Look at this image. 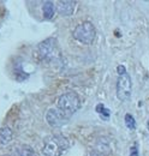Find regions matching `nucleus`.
<instances>
[{
	"label": "nucleus",
	"mask_w": 149,
	"mask_h": 156,
	"mask_svg": "<svg viewBox=\"0 0 149 156\" xmlns=\"http://www.w3.org/2000/svg\"><path fill=\"white\" fill-rule=\"evenodd\" d=\"M95 111L100 114V117L102 118L104 120H108L110 117H111V111H110V109H107V108L105 107V105H104V103H99V105H96Z\"/></svg>",
	"instance_id": "obj_10"
},
{
	"label": "nucleus",
	"mask_w": 149,
	"mask_h": 156,
	"mask_svg": "<svg viewBox=\"0 0 149 156\" xmlns=\"http://www.w3.org/2000/svg\"><path fill=\"white\" fill-rule=\"evenodd\" d=\"M37 51H38L40 58L47 62L56 61L61 57V51L59 48V44H58L56 37H48V39L43 40L38 44Z\"/></svg>",
	"instance_id": "obj_3"
},
{
	"label": "nucleus",
	"mask_w": 149,
	"mask_h": 156,
	"mask_svg": "<svg viewBox=\"0 0 149 156\" xmlns=\"http://www.w3.org/2000/svg\"><path fill=\"white\" fill-rule=\"evenodd\" d=\"M147 126H148V130H149V119H148V121H147Z\"/></svg>",
	"instance_id": "obj_15"
},
{
	"label": "nucleus",
	"mask_w": 149,
	"mask_h": 156,
	"mask_svg": "<svg viewBox=\"0 0 149 156\" xmlns=\"http://www.w3.org/2000/svg\"><path fill=\"white\" fill-rule=\"evenodd\" d=\"M56 108L64 115L70 118L81 108V98L74 91L65 93L56 100Z\"/></svg>",
	"instance_id": "obj_2"
},
{
	"label": "nucleus",
	"mask_w": 149,
	"mask_h": 156,
	"mask_svg": "<svg viewBox=\"0 0 149 156\" xmlns=\"http://www.w3.org/2000/svg\"><path fill=\"white\" fill-rule=\"evenodd\" d=\"M117 71H118V76H122V75L126 73V69H125V66H123V65H119V66L117 67Z\"/></svg>",
	"instance_id": "obj_14"
},
{
	"label": "nucleus",
	"mask_w": 149,
	"mask_h": 156,
	"mask_svg": "<svg viewBox=\"0 0 149 156\" xmlns=\"http://www.w3.org/2000/svg\"><path fill=\"white\" fill-rule=\"evenodd\" d=\"M132 94V80L130 75L126 72L122 76H118L117 80V98L122 102H126L131 98Z\"/></svg>",
	"instance_id": "obj_5"
},
{
	"label": "nucleus",
	"mask_w": 149,
	"mask_h": 156,
	"mask_svg": "<svg viewBox=\"0 0 149 156\" xmlns=\"http://www.w3.org/2000/svg\"><path fill=\"white\" fill-rule=\"evenodd\" d=\"M19 156H37L35 150L29 145H22L18 148Z\"/></svg>",
	"instance_id": "obj_11"
},
{
	"label": "nucleus",
	"mask_w": 149,
	"mask_h": 156,
	"mask_svg": "<svg viewBox=\"0 0 149 156\" xmlns=\"http://www.w3.org/2000/svg\"><path fill=\"white\" fill-rule=\"evenodd\" d=\"M124 120H125V125H126V127L129 130H135L136 129V120H135V118L132 117L131 114H129V113L125 114Z\"/></svg>",
	"instance_id": "obj_12"
},
{
	"label": "nucleus",
	"mask_w": 149,
	"mask_h": 156,
	"mask_svg": "<svg viewBox=\"0 0 149 156\" xmlns=\"http://www.w3.org/2000/svg\"><path fill=\"white\" fill-rule=\"evenodd\" d=\"M72 36L76 41L83 43V44H93L96 37V29L90 22H83L78 24L74 29Z\"/></svg>",
	"instance_id": "obj_4"
},
{
	"label": "nucleus",
	"mask_w": 149,
	"mask_h": 156,
	"mask_svg": "<svg viewBox=\"0 0 149 156\" xmlns=\"http://www.w3.org/2000/svg\"><path fill=\"white\" fill-rule=\"evenodd\" d=\"M46 121L52 127H61L69 122V118L64 115L58 108H49L46 113Z\"/></svg>",
	"instance_id": "obj_6"
},
{
	"label": "nucleus",
	"mask_w": 149,
	"mask_h": 156,
	"mask_svg": "<svg viewBox=\"0 0 149 156\" xmlns=\"http://www.w3.org/2000/svg\"><path fill=\"white\" fill-rule=\"evenodd\" d=\"M42 12H43V17L45 20H52L54 17V13H56V5L53 1H43L42 2Z\"/></svg>",
	"instance_id": "obj_8"
},
{
	"label": "nucleus",
	"mask_w": 149,
	"mask_h": 156,
	"mask_svg": "<svg viewBox=\"0 0 149 156\" xmlns=\"http://www.w3.org/2000/svg\"><path fill=\"white\" fill-rule=\"evenodd\" d=\"M70 147V142L66 137L54 135L45 140L42 154L45 156H61Z\"/></svg>",
	"instance_id": "obj_1"
},
{
	"label": "nucleus",
	"mask_w": 149,
	"mask_h": 156,
	"mask_svg": "<svg viewBox=\"0 0 149 156\" xmlns=\"http://www.w3.org/2000/svg\"><path fill=\"white\" fill-rule=\"evenodd\" d=\"M13 138V132L9 126L0 127V147L7 145Z\"/></svg>",
	"instance_id": "obj_9"
},
{
	"label": "nucleus",
	"mask_w": 149,
	"mask_h": 156,
	"mask_svg": "<svg viewBox=\"0 0 149 156\" xmlns=\"http://www.w3.org/2000/svg\"><path fill=\"white\" fill-rule=\"evenodd\" d=\"M129 156H140V153H138V144H137V143L132 144V147L130 148V151H129Z\"/></svg>",
	"instance_id": "obj_13"
},
{
	"label": "nucleus",
	"mask_w": 149,
	"mask_h": 156,
	"mask_svg": "<svg viewBox=\"0 0 149 156\" xmlns=\"http://www.w3.org/2000/svg\"><path fill=\"white\" fill-rule=\"evenodd\" d=\"M74 5H76L74 1L63 0V1H59V2H58L56 10H58V12H59L61 16H64V17H69V16H71V15L74 13Z\"/></svg>",
	"instance_id": "obj_7"
}]
</instances>
